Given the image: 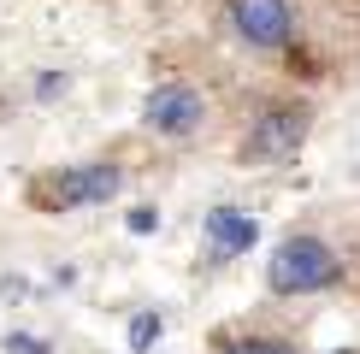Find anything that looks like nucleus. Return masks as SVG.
<instances>
[{
	"instance_id": "1",
	"label": "nucleus",
	"mask_w": 360,
	"mask_h": 354,
	"mask_svg": "<svg viewBox=\"0 0 360 354\" xmlns=\"http://www.w3.org/2000/svg\"><path fill=\"white\" fill-rule=\"evenodd\" d=\"M272 289L278 295H307V289H325L337 277V254L319 242V236H290V242H278L272 254Z\"/></svg>"
},
{
	"instance_id": "2",
	"label": "nucleus",
	"mask_w": 360,
	"mask_h": 354,
	"mask_svg": "<svg viewBox=\"0 0 360 354\" xmlns=\"http://www.w3.org/2000/svg\"><path fill=\"white\" fill-rule=\"evenodd\" d=\"M201 118H207V100H201V88H189V83H160L154 95H148V124H154L160 136H195Z\"/></svg>"
},
{
	"instance_id": "3",
	"label": "nucleus",
	"mask_w": 360,
	"mask_h": 354,
	"mask_svg": "<svg viewBox=\"0 0 360 354\" xmlns=\"http://www.w3.org/2000/svg\"><path fill=\"white\" fill-rule=\"evenodd\" d=\"M231 24L236 36L254 48H283L290 41V0H231Z\"/></svg>"
},
{
	"instance_id": "4",
	"label": "nucleus",
	"mask_w": 360,
	"mask_h": 354,
	"mask_svg": "<svg viewBox=\"0 0 360 354\" xmlns=\"http://www.w3.org/2000/svg\"><path fill=\"white\" fill-rule=\"evenodd\" d=\"M307 136V112L302 107H278V112H260V124H254V136H248V159H290L295 148H302Z\"/></svg>"
},
{
	"instance_id": "5",
	"label": "nucleus",
	"mask_w": 360,
	"mask_h": 354,
	"mask_svg": "<svg viewBox=\"0 0 360 354\" xmlns=\"http://www.w3.org/2000/svg\"><path fill=\"white\" fill-rule=\"evenodd\" d=\"M260 242V225L243 213V206H213L207 213V260H236Z\"/></svg>"
},
{
	"instance_id": "6",
	"label": "nucleus",
	"mask_w": 360,
	"mask_h": 354,
	"mask_svg": "<svg viewBox=\"0 0 360 354\" xmlns=\"http://www.w3.org/2000/svg\"><path fill=\"white\" fill-rule=\"evenodd\" d=\"M112 195H118V166H107V159H95V166H71V171L53 183V201H59V206L112 201Z\"/></svg>"
},
{
	"instance_id": "7",
	"label": "nucleus",
	"mask_w": 360,
	"mask_h": 354,
	"mask_svg": "<svg viewBox=\"0 0 360 354\" xmlns=\"http://www.w3.org/2000/svg\"><path fill=\"white\" fill-rule=\"evenodd\" d=\"M154 336H160V313H142V319H130V348H154Z\"/></svg>"
},
{
	"instance_id": "8",
	"label": "nucleus",
	"mask_w": 360,
	"mask_h": 354,
	"mask_svg": "<svg viewBox=\"0 0 360 354\" xmlns=\"http://www.w3.org/2000/svg\"><path fill=\"white\" fill-rule=\"evenodd\" d=\"M6 354H53V348L41 343V336H30V331H12L6 336Z\"/></svg>"
},
{
	"instance_id": "9",
	"label": "nucleus",
	"mask_w": 360,
	"mask_h": 354,
	"mask_svg": "<svg viewBox=\"0 0 360 354\" xmlns=\"http://www.w3.org/2000/svg\"><path fill=\"white\" fill-rule=\"evenodd\" d=\"M154 225H160V213H154V206H136V213H130V230H136V236H148Z\"/></svg>"
},
{
	"instance_id": "10",
	"label": "nucleus",
	"mask_w": 360,
	"mask_h": 354,
	"mask_svg": "<svg viewBox=\"0 0 360 354\" xmlns=\"http://www.w3.org/2000/svg\"><path fill=\"white\" fill-rule=\"evenodd\" d=\"M231 354H295V348H283V343H236Z\"/></svg>"
}]
</instances>
